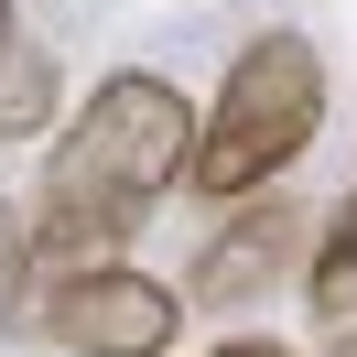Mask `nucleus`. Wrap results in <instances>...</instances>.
Returning a JSON list of instances; mask_svg holds the SVG:
<instances>
[{"label": "nucleus", "mask_w": 357, "mask_h": 357, "mask_svg": "<svg viewBox=\"0 0 357 357\" xmlns=\"http://www.w3.org/2000/svg\"><path fill=\"white\" fill-rule=\"evenodd\" d=\"M184 152H195V109L174 76H152V66L98 76V98L76 109V130L54 141L44 184H33V217H22L33 260H54V271L119 260V238L184 184Z\"/></svg>", "instance_id": "nucleus-1"}, {"label": "nucleus", "mask_w": 357, "mask_h": 357, "mask_svg": "<svg viewBox=\"0 0 357 357\" xmlns=\"http://www.w3.org/2000/svg\"><path fill=\"white\" fill-rule=\"evenodd\" d=\"M314 130H325V54H314V33H260V44L227 54V87H217V109L195 119L184 184L217 195V206L271 195V184L314 152Z\"/></svg>", "instance_id": "nucleus-2"}, {"label": "nucleus", "mask_w": 357, "mask_h": 357, "mask_svg": "<svg viewBox=\"0 0 357 357\" xmlns=\"http://www.w3.org/2000/svg\"><path fill=\"white\" fill-rule=\"evenodd\" d=\"M44 335L76 347V357H162L184 335V292L130 271V260H76L44 292Z\"/></svg>", "instance_id": "nucleus-3"}, {"label": "nucleus", "mask_w": 357, "mask_h": 357, "mask_svg": "<svg viewBox=\"0 0 357 357\" xmlns=\"http://www.w3.org/2000/svg\"><path fill=\"white\" fill-rule=\"evenodd\" d=\"M292 249H303V206H292L282 184H271V195H238L217 227H206L195 271H184V303H206V314H238V303H260V292L292 271Z\"/></svg>", "instance_id": "nucleus-4"}, {"label": "nucleus", "mask_w": 357, "mask_h": 357, "mask_svg": "<svg viewBox=\"0 0 357 357\" xmlns=\"http://www.w3.org/2000/svg\"><path fill=\"white\" fill-rule=\"evenodd\" d=\"M303 314H314V347L357 357V184L335 195V217L303 249Z\"/></svg>", "instance_id": "nucleus-5"}, {"label": "nucleus", "mask_w": 357, "mask_h": 357, "mask_svg": "<svg viewBox=\"0 0 357 357\" xmlns=\"http://www.w3.org/2000/svg\"><path fill=\"white\" fill-rule=\"evenodd\" d=\"M44 119H54V54L11 33L0 44V141H33Z\"/></svg>", "instance_id": "nucleus-6"}, {"label": "nucleus", "mask_w": 357, "mask_h": 357, "mask_svg": "<svg viewBox=\"0 0 357 357\" xmlns=\"http://www.w3.org/2000/svg\"><path fill=\"white\" fill-rule=\"evenodd\" d=\"M22 282H33V238H22V217L0 206V325L22 314Z\"/></svg>", "instance_id": "nucleus-7"}, {"label": "nucleus", "mask_w": 357, "mask_h": 357, "mask_svg": "<svg viewBox=\"0 0 357 357\" xmlns=\"http://www.w3.org/2000/svg\"><path fill=\"white\" fill-rule=\"evenodd\" d=\"M206 357H292V347H271V335H227V347H206Z\"/></svg>", "instance_id": "nucleus-8"}, {"label": "nucleus", "mask_w": 357, "mask_h": 357, "mask_svg": "<svg viewBox=\"0 0 357 357\" xmlns=\"http://www.w3.org/2000/svg\"><path fill=\"white\" fill-rule=\"evenodd\" d=\"M11 33H22V22H11V0H0V44H11Z\"/></svg>", "instance_id": "nucleus-9"}]
</instances>
